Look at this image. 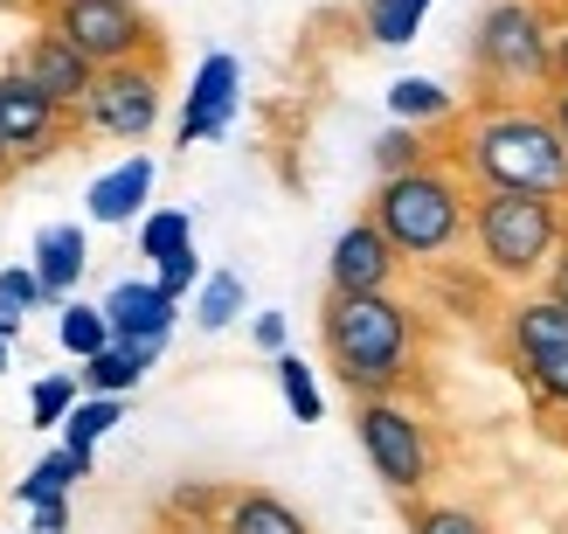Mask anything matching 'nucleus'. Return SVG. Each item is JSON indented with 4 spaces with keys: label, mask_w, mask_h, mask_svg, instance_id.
I'll list each match as a JSON object with an SVG mask.
<instances>
[{
    "label": "nucleus",
    "mask_w": 568,
    "mask_h": 534,
    "mask_svg": "<svg viewBox=\"0 0 568 534\" xmlns=\"http://www.w3.org/2000/svg\"><path fill=\"white\" fill-rule=\"evenodd\" d=\"M444 160L471 181V194H568V147L548 104H471Z\"/></svg>",
    "instance_id": "f257e3e1"
},
{
    "label": "nucleus",
    "mask_w": 568,
    "mask_h": 534,
    "mask_svg": "<svg viewBox=\"0 0 568 534\" xmlns=\"http://www.w3.org/2000/svg\"><path fill=\"white\" fill-rule=\"evenodd\" d=\"M320 347L347 396H403L423 354V313L403 292H326Z\"/></svg>",
    "instance_id": "f03ea898"
},
{
    "label": "nucleus",
    "mask_w": 568,
    "mask_h": 534,
    "mask_svg": "<svg viewBox=\"0 0 568 534\" xmlns=\"http://www.w3.org/2000/svg\"><path fill=\"white\" fill-rule=\"evenodd\" d=\"M367 222L395 243L403 264H444L458 243H471V181L437 153L430 167H409V174L375 181Z\"/></svg>",
    "instance_id": "7ed1b4c3"
},
{
    "label": "nucleus",
    "mask_w": 568,
    "mask_h": 534,
    "mask_svg": "<svg viewBox=\"0 0 568 534\" xmlns=\"http://www.w3.org/2000/svg\"><path fill=\"white\" fill-rule=\"evenodd\" d=\"M555 28L548 0H493L465 49L478 104H541L555 91Z\"/></svg>",
    "instance_id": "20e7f679"
},
{
    "label": "nucleus",
    "mask_w": 568,
    "mask_h": 534,
    "mask_svg": "<svg viewBox=\"0 0 568 534\" xmlns=\"http://www.w3.org/2000/svg\"><path fill=\"white\" fill-rule=\"evenodd\" d=\"M568 243L555 194H471V264L506 292H534Z\"/></svg>",
    "instance_id": "39448f33"
},
{
    "label": "nucleus",
    "mask_w": 568,
    "mask_h": 534,
    "mask_svg": "<svg viewBox=\"0 0 568 534\" xmlns=\"http://www.w3.org/2000/svg\"><path fill=\"white\" fill-rule=\"evenodd\" d=\"M354 444L403 507L409 500H430V486H437V431L423 424V410H409L403 396H354Z\"/></svg>",
    "instance_id": "423d86ee"
},
{
    "label": "nucleus",
    "mask_w": 568,
    "mask_h": 534,
    "mask_svg": "<svg viewBox=\"0 0 568 534\" xmlns=\"http://www.w3.org/2000/svg\"><path fill=\"white\" fill-rule=\"evenodd\" d=\"M42 28L70 36L98 70L139 63V56H166L153 14L139 8V0H42Z\"/></svg>",
    "instance_id": "0eeeda50"
},
{
    "label": "nucleus",
    "mask_w": 568,
    "mask_h": 534,
    "mask_svg": "<svg viewBox=\"0 0 568 534\" xmlns=\"http://www.w3.org/2000/svg\"><path fill=\"white\" fill-rule=\"evenodd\" d=\"M160 104H166V56L111 63V70H98V91L83 98V111H77V132L139 147V139L160 125Z\"/></svg>",
    "instance_id": "6e6552de"
},
{
    "label": "nucleus",
    "mask_w": 568,
    "mask_h": 534,
    "mask_svg": "<svg viewBox=\"0 0 568 534\" xmlns=\"http://www.w3.org/2000/svg\"><path fill=\"white\" fill-rule=\"evenodd\" d=\"M0 139H8L14 167H36V160H49V153L70 147V139H77V119H70L63 104H49L36 83L8 63V70H0Z\"/></svg>",
    "instance_id": "1a4fd4ad"
},
{
    "label": "nucleus",
    "mask_w": 568,
    "mask_h": 534,
    "mask_svg": "<svg viewBox=\"0 0 568 534\" xmlns=\"http://www.w3.org/2000/svg\"><path fill=\"white\" fill-rule=\"evenodd\" d=\"M14 70L36 83L49 104H63L70 119L83 111V98L98 91V63H91V56H83L70 36H55V28H36V36L14 49Z\"/></svg>",
    "instance_id": "9d476101"
},
{
    "label": "nucleus",
    "mask_w": 568,
    "mask_h": 534,
    "mask_svg": "<svg viewBox=\"0 0 568 534\" xmlns=\"http://www.w3.org/2000/svg\"><path fill=\"white\" fill-rule=\"evenodd\" d=\"M395 278H403V258H395V243L367 215L333 236V250H326V292H395Z\"/></svg>",
    "instance_id": "9b49d317"
},
{
    "label": "nucleus",
    "mask_w": 568,
    "mask_h": 534,
    "mask_svg": "<svg viewBox=\"0 0 568 534\" xmlns=\"http://www.w3.org/2000/svg\"><path fill=\"white\" fill-rule=\"evenodd\" d=\"M243 104V63L230 49L202 56V70L187 83V104H181V147H202V139H222Z\"/></svg>",
    "instance_id": "f8f14e48"
},
{
    "label": "nucleus",
    "mask_w": 568,
    "mask_h": 534,
    "mask_svg": "<svg viewBox=\"0 0 568 534\" xmlns=\"http://www.w3.org/2000/svg\"><path fill=\"white\" fill-rule=\"evenodd\" d=\"M104 320H111L119 341L166 347V333H174V320H181V299L160 292V278H119V285L104 292Z\"/></svg>",
    "instance_id": "ddd939ff"
},
{
    "label": "nucleus",
    "mask_w": 568,
    "mask_h": 534,
    "mask_svg": "<svg viewBox=\"0 0 568 534\" xmlns=\"http://www.w3.org/2000/svg\"><path fill=\"white\" fill-rule=\"evenodd\" d=\"M548 347H568V305L555 292H514L499 313V354H548Z\"/></svg>",
    "instance_id": "4468645a"
},
{
    "label": "nucleus",
    "mask_w": 568,
    "mask_h": 534,
    "mask_svg": "<svg viewBox=\"0 0 568 534\" xmlns=\"http://www.w3.org/2000/svg\"><path fill=\"white\" fill-rule=\"evenodd\" d=\"M153 181H160V167H153V153H125L119 167H104V174L91 181V222H104V230H119V222H139L146 215V202H153Z\"/></svg>",
    "instance_id": "2eb2a0df"
},
{
    "label": "nucleus",
    "mask_w": 568,
    "mask_h": 534,
    "mask_svg": "<svg viewBox=\"0 0 568 534\" xmlns=\"http://www.w3.org/2000/svg\"><path fill=\"white\" fill-rule=\"evenodd\" d=\"M28 264H36L49 305H63V299H77L83 271H91V236H83L77 222H49V230H36V258Z\"/></svg>",
    "instance_id": "dca6fc26"
},
{
    "label": "nucleus",
    "mask_w": 568,
    "mask_h": 534,
    "mask_svg": "<svg viewBox=\"0 0 568 534\" xmlns=\"http://www.w3.org/2000/svg\"><path fill=\"white\" fill-rule=\"evenodd\" d=\"M215 534H312V521L271 486H230V507H222Z\"/></svg>",
    "instance_id": "f3484780"
},
{
    "label": "nucleus",
    "mask_w": 568,
    "mask_h": 534,
    "mask_svg": "<svg viewBox=\"0 0 568 534\" xmlns=\"http://www.w3.org/2000/svg\"><path fill=\"white\" fill-rule=\"evenodd\" d=\"M153 361H160L153 341H111L104 354L77 361V382H83V396H132V389L146 382Z\"/></svg>",
    "instance_id": "a211bd4d"
},
{
    "label": "nucleus",
    "mask_w": 568,
    "mask_h": 534,
    "mask_svg": "<svg viewBox=\"0 0 568 534\" xmlns=\"http://www.w3.org/2000/svg\"><path fill=\"white\" fill-rule=\"evenodd\" d=\"M388 119L416 125V132H437V125H458L465 111H458V98H450L437 77H395L388 83Z\"/></svg>",
    "instance_id": "6ab92c4d"
},
{
    "label": "nucleus",
    "mask_w": 568,
    "mask_h": 534,
    "mask_svg": "<svg viewBox=\"0 0 568 534\" xmlns=\"http://www.w3.org/2000/svg\"><path fill=\"white\" fill-rule=\"evenodd\" d=\"M91 472H98V452H70V444H55V452L14 486V500H21L28 514H36V507H63L70 486H77V480H91Z\"/></svg>",
    "instance_id": "aec40b11"
},
{
    "label": "nucleus",
    "mask_w": 568,
    "mask_h": 534,
    "mask_svg": "<svg viewBox=\"0 0 568 534\" xmlns=\"http://www.w3.org/2000/svg\"><path fill=\"white\" fill-rule=\"evenodd\" d=\"M55 341H63V354H70V361H91V354H104L111 341H119V333H111L104 305L63 299V305H55Z\"/></svg>",
    "instance_id": "412c9836"
},
{
    "label": "nucleus",
    "mask_w": 568,
    "mask_h": 534,
    "mask_svg": "<svg viewBox=\"0 0 568 534\" xmlns=\"http://www.w3.org/2000/svg\"><path fill=\"white\" fill-rule=\"evenodd\" d=\"M506 369L520 375L527 403L534 410H568V347H548V354H514Z\"/></svg>",
    "instance_id": "4be33fe9"
},
{
    "label": "nucleus",
    "mask_w": 568,
    "mask_h": 534,
    "mask_svg": "<svg viewBox=\"0 0 568 534\" xmlns=\"http://www.w3.org/2000/svg\"><path fill=\"white\" fill-rule=\"evenodd\" d=\"M437 0H367L361 8V28H367V42H382V49H409L423 36V14H430Z\"/></svg>",
    "instance_id": "5701e85b"
},
{
    "label": "nucleus",
    "mask_w": 568,
    "mask_h": 534,
    "mask_svg": "<svg viewBox=\"0 0 568 534\" xmlns=\"http://www.w3.org/2000/svg\"><path fill=\"white\" fill-rule=\"evenodd\" d=\"M222 507H230V486H209V480H187L160 500V527H215Z\"/></svg>",
    "instance_id": "b1692460"
},
{
    "label": "nucleus",
    "mask_w": 568,
    "mask_h": 534,
    "mask_svg": "<svg viewBox=\"0 0 568 534\" xmlns=\"http://www.w3.org/2000/svg\"><path fill=\"white\" fill-rule=\"evenodd\" d=\"M181 250H194V215L187 209H146L139 215V258L146 264H166V258H181Z\"/></svg>",
    "instance_id": "393cba45"
},
{
    "label": "nucleus",
    "mask_w": 568,
    "mask_h": 534,
    "mask_svg": "<svg viewBox=\"0 0 568 534\" xmlns=\"http://www.w3.org/2000/svg\"><path fill=\"white\" fill-rule=\"evenodd\" d=\"M437 160V132H416V125H388L375 139V181L388 174H409V167H430Z\"/></svg>",
    "instance_id": "a878e982"
},
{
    "label": "nucleus",
    "mask_w": 568,
    "mask_h": 534,
    "mask_svg": "<svg viewBox=\"0 0 568 534\" xmlns=\"http://www.w3.org/2000/svg\"><path fill=\"white\" fill-rule=\"evenodd\" d=\"M236 313H243V271H209L202 292H194V326L222 333V326H236Z\"/></svg>",
    "instance_id": "bb28decb"
},
{
    "label": "nucleus",
    "mask_w": 568,
    "mask_h": 534,
    "mask_svg": "<svg viewBox=\"0 0 568 534\" xmlns=\"http://www.w3.org/2000/svg\"><path fill=\"white\" fill-rule=\"evenodd\" d=\"M119 424H125V396H83L63 424V444L70 452H98V437L119 431Z\"/></svg>",
    "instance_id": "cd10ccee"
},
{
    "label": "nucleus",
    "mask_w": 568,
    "mask_h": 534,
    "mask_svg": "<svg viewBox=\"0 0 568 534\" xmlns=\"http://www.w3.org/2000/svg\"><path fill=\"white\" fill-rule=\"evenodd\" d=\"M403 514H409V534H493V521L458 507V500H409Z\"/></svg>",
    "instance_id": "c85d7f7f"
},
{
    "label": "nucleus",
    "mask_w": 568,
    "mask_h": 534,
    "mask_svg": "<svg viewBox=\"0 0 568 534\" xmlns=\"http://www.w3.org/2000/svg\"><path fill=\"white\" fill-rule=\"evenodd\" d=\"M271 369H277V389H284V410H292L298 424H320V416H326V396H320V382H312L305 361H298L292 347H284V354L271 361Z\"/></svg>",
    "instance_id": "c756f323"
},
{
    "label": "nucleus",
    "mask_w": 568,
    "mask_h": 534,
    "mask_svg": "<svg viewBox=\"0 0 568 534\" xmlns=\"http://www.w3.org/2000/svg\"><path fill=\"white\" fill-rule=\"evenodd\" d=\"M77 403H83V382L77 375H42L36 389H28V416H36V431H63Z\"/></svg>",
    "instance_id": "7c9ffc66"
},
{
    "label": "nucleus",
    "mask_w": 568,
    "mask_h": 534,
    "mask_svg": "<svg viewBox=\"0 0 568 534\" xmlns=\"http://www.w3.org/2000/svg\"><path fill=\"white\" fill-rule=\"evenodd\" d=\"M0 305H14V313H36V305H49L36 264H8V271H0Z\"/></svg>",
    "instance_id": "2f4dec72"
},
{
    "label": "nucleus",
    "mask_w": 568,
    "mask_h": 534,
    "mask_svg": "<svg viewBox=\"0 0 568 534\" xmlns=\"http://www.w3.org/2000/svg\"><path fill=\"white\" fill-rule=\"evenodd\" d=\"M153 278H160V292H174V299H187V292H202V258H194V250H181V258H166V264H153Z\"/></svg>",
    "instance_id": "473e14b6"
},
{
    "label": "nucleus",
    "mask_w": 568,
    "mask_h": 534,
    "mask_svg": "<svg viewBox=\"0 0 568 534\" xmlns=\"http://www.w3.org/2000/svg\"><path fill=\"white\" fill-rule=\"evenodd\" d=\"M250 333H257V347L277 361V354H284V333H292V326H284V313H257V326H250Z\"/></svg>",
    "instance_id": "72a5a7b5"
},
{
    "label": "nucleus",
    "mask_w": 568,
    "mask_h": 534,
    "mask_svg": "<svg viewBox=\"0 0 568 534\" xmlns=\"http://www.w3.org/2000/svg\"><path fill=\"white\" fill-rule=\"evenodd\" d=\"M28 534H70V507H36L28 514Z\"/></svg>",
    "instance_id": "f704fd0d"
},
{
    "label": "nucleus",
    "mask_w": 568,
    "mask_h": 534,
    "mask_svg": "<svg viewBox=\"0 0 568 534\" xmlns=\"http://www.w3.org/2000/svg\"><path fill=\"white\" fill-rule=\"evenodd\" d=\"M541 292H555V299L568 305V243L555 250V264H548V278H541Z\"/></svg>",
    "instance_id": "c9c22d12"
},
{
    "label": "nucleus",
    "mask_w": 568,
    "mask_h": 534,
    "mask_svg": "<svg viewBox=\"0 0 568 534\" xmlns=\"http://www.w3.org/2000/svg\"><path fill=\"white\" fill-rule=\"evenodd\" d=\"M541 104H548V119H555V132H561V147H568V83H555Z\"/></svg>",
    "instance_id": "e433bc0d"
},
{
    "label": "nucleus",
    "mask_w": 568,
    "mask_h": 534,
    "mask_svg": "<svg viewBox=\"0 0 568 534\" xmlns=\"http://www.w3.org/2000/svg\"><path fill=\"white\" fill-rule=\"evenodd\" d=\"M555 83H568V21L555 28Z\"/></svg>",
    "instance_id": "4c0bfd02"
},
{
    "label": "nucleus",
    "mask_w": 568,
    "mask_h": 534,
    "mask_svg": "<svg viewBox=\"0 0 568 534\" xmlns=\"http://www.w3.org/2000/svg\"><path fill=\"white\" fill-rule=\"evenodd\" d=\"M21 326H28V313H14V305H0V341L14 347V333H21Z\"/></svg>",
    "instance_id": "58836bf2"
},
{
    "label": "nucleus",
    "mask_w": 568,
    "mask_h": 534,
    "mask_svg": "<svg viewBox=\"0 0 568 534\" xmlns=\"http://www.w3.org/2000/svg\"><path fill=\"white\" fill-rule=\"evenodd\" d=\"M14 174V153H8V139H0V181H8Z\"/></svg>",
    "instance_id": "ea45409f"
},
{
    "label": "nucleus",
    "mask_w": 568,
    "mask_h": 534,
    "mask_svg": "<svg viewBox=\"0 0 568 534\" xmlns=\"http://www.w3.org/2000/svg\"><path fill=\"white\" fill-rule=\"evenodd\" d=\"M160 534H215V527H160Z\"/></svg>",
    "instance_id": "a19ab883"
},
{
    "label": "nucleus",
    "mask_w": 568,
    "mask_h": 534,
    "mask_svg": "<svg viewBox=\"0 0 568 534\" xmlns=\"http://www.w3.org/2000/svg\"><path fill=\"white\" fill-rule=\"evenodd\" d=\"M14 8H28V0H0V14H14Z\"/></svg>",
    "instance_id": "79ce46f5"
},
{
    "label": "nucleus",
    "mask_w": 568,
    "mask_h": 534,
    "mask_svg": "<svg viewBox=\"0 0 568 534\" xmlns=\"http://www.w3.org/2000/svg\"><path fill=\"white\" fill-rule=\"evenodd\" d=\"M0 375H8V341H0Z\"/></svg>",
    "instance_id": "37998d69"
},
{
    "label": "nucleus",
    "mask_w": 568,
    "mask_h": 534,
    "mask_svg": "<svg viewBox=\"0 0 568 534\" xmlns=\"http://www.w3.org/2000/svg\"><path fill=\"white\" fill-rule=\"evenodd\" d=\"M561 215H568V194H561Z\"/></svg>",
    "instance_id": "c03bdc74"
}]
</instances>
